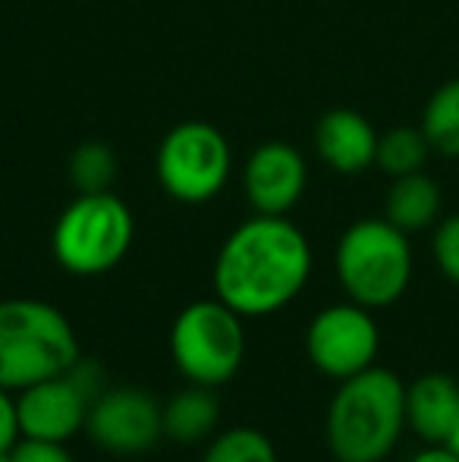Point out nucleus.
I'll list each match as a JSON object with an SVG mask.
<instances>
[{"instance_id":"nucleus-1","label":"nucleus","mask_w":459,"mask_h":462,"mask_svg":"<svg viewBox=\"0 0 459 462\" xmlns=\"http://www.w3.org/2000/svg\"><path fill=\"white\" fill-rule=\"evenodd\" d=\"M312 245L289 217L255 214L224 239L211 286L243 318L287 309L312 277Z\"/></svg>"},{"instance_id":"nucleus-2","label":"nucleus","mask_w":459,"mask_h":462,"mask_svg":"<svg viewBox=\"0 0 459 462\" xmlns=\"http://www.w3.org/2000/svg\"><path fill=\"white\" fill-rule=\"evenodd\" d=\"M406 431V383L372 365L340 381L325 415V440L337 462H384Z\"/></svg>"},{"instance_id":"nucleus-3","label":"nucleus","mask_w":459,"mask_h":462,"mask_svg":"<svg viewBox=\"0 0 459 462\" xmlns=\"http://www.w3.org/2000/svg\"><path fill=\"white\" fill-rule=\"evenodd\" d=\"M82 359L73 321L41 299H0V387L19 393Z\"/></svg>"},{"instance_id":"nucleus-4","label":"nucleus","mask_w":459,"mask_h":462,"mask_svg":"<svg viewBox=\"0 0 459 462\" xmlns=\"http://www.w3.org/2000/svg\"><path fill=\"white\" fill-rule=\"evenodd\" d=\"M334 271L349 302L365 309H390L406 296L416 271L412 245L387 217H362L349 224L334 252Z\"/></svg>"},{"instance_id":"nucleus-5","label":"nucleus","mask_w":459,"mask_h":462,"mask_svg":"<svg viewBox=\"0 0 459 462\" xmlns=\"http://www.w3.org/2000/svg\"><path fill=\"white\" fill-rule=\"evenodd\" d=\"M135 236L129 205L107 192H79L60 211L50 233L54 262L73 277H98L126 258Z\"/></svg>"},{"instance_id":"nucleus-6","label":"nucleus","mask_w":459,"mask_h":462,"mask_svg":"<svg viewBox=\"0 0 459 462\" xmlns=\"http://www.w3.org/2000/svg\"><path fill=\"white\" fill-rule=\"evenodd\" d=\"M245 318L221 299L189 302L170 328V359L186 383L224 387L245 362Z\"/></svg>"},{"instance_id":"nucleus-7","label":"nucleus","mask_w":459,"mask_h":462,"mask_svg":"<svg viewBox=\"0 0 459 462\" xmlns=\"http://www.w3.org/2000/svg\"><path fill=\"white\" fill-rule=\"evenodd\" d=\"M158 183L173 201L205 205L230 180V142L211 123L186 120L164 135L158 148Z\"/></svg>"},{"instance_id":"nucleus-8","label":"nucleus","mask_w":459,"mask_h":462,"mask_svg":"<svg viewBox=\"0 0 459 462\" xmlns=\"http://www.w3.org/2000/svg\"><path fill=\"white\" fill-rule=\"evenodd\" d=\"M101 390L105 387H101V374H95V365H86L79 359L63 374H54L13 393L16 396L19 438L69 444L76 434L86 431L88 409Z\"/></svg>"},{"instance_id":"nucleus-9","label":"nucleus","mask_w":459,"mask_h":462,"mask_svg":"<svg viewBox=\"0 0 459 462\" xmlns=\"http://www.w3.org/2000/svg\"><path fill=\"white\" fill-rule=\"evenodd\" d=\"M381 353V328L372 309L359 302H337L321 309L306 328V356L318 374L346 381L372 368Z\"/></svg>"},{"instance_id":"nucleus-10","label":"nucleus","mask_w":459,"mask_h":462,"mask_svg":"<svg viewBox=\"0 0 459 462\" xmlns=\"http://www.w3.org/2000/svg\"><path fill=\"white\" fill-rule=\"evenodd\" d=\"M86 434L114 457H142L164 440V406L142 387H105L92 400Z\"/></svg>"},{"instance_id":"nucleus-11","label":"nucleus","mask_w":459,"mask_h":462,"mask_svg":"<svg viewBox=\"0 0 459 462\" xmlns=\"http://www.w3.org/2000/svg\"><path fill=\"white\" fill-rule=\"evenodd\" d=\"M308 186L306 158L289 142H264L243 167V192L255 214L287 217Z\"/></svg>"},{"instance_id":"nucleus-12","label":"nucleus","mask_w":459,"mask_h":462,"mask_svg":"<svg viewBox=\"0 0 459 462\" xmlns=\"http://www.w3.org/2000/svg\"><path fill=\"white\" fill-rule=\"evenodd\" d=\"M378 135L368 116L353 107H334L315 123V154L331 167L334 173H362L374 167Z\"/></svg>"},{"instance_id":"nucleus-13","label":"nucleus","mask_w":459,"mask_h":462,"mask_svg":"<svg viewBox=\"0 0 459 462\" xmlns=\"http://www.w3.org/2000/svg\"><path fill=\"white\" fill-rule=\"evenodd\" d=\"M459 425V383L450 374L428 371L406 383V431L422 444H447Z\"/></svg>"},{"instance_id":"nucleus-14","label":"nucleus","mask_w":459,"mask_h":462,"mask_svg":"<svg viewBox=\"0 0 459 462\" xmlns=\"http://www.w3.org/2000/svg\"><path fill=\"white\" fill-rule=\"evenodd\" d=\"M217 421H221V396L215 387L186 383L164 402V438L179 447L211 440Z\"/></svg>"},{"instance_id":"nucleus-15","label":"nucleus","mask_w":459,"mask_h":462,"mask_svg":"<svg viewBox=\"0 0 459 462\" xmlns=\"http://www.w3.org/2000/svg\"><path fill=\"white\" fill-rule=\"evenodd\" d=\"M441 211H444L441 186L425 171L397 177L390 183V189H387L384 217L390 220L393 226H399L406 236L422 233V230H435V224L441 220Z\"/></svg>"},{"instance_id":"nucleus-16","label":"nucleus","mask_w":459,"mask_h":462,"mask_svg":"<svg viewBox=\"0 0 459 462\" xmlns=\"http://www.w3.org/2000/svg\"><path fill=\"white\" fill-rule=\"evenodd\" d=\"M418 126H422L431 152L447 161H459V76L431 92Z\"/></svg>"},{"instance_id":"nucleus-17","label":"nucleus","mask_w":459,"mask_h":462,"mask_svg":"<svg viewBox=\"0 0 459 462\" xmlns=\"http://www.w3.org/2000/svg\"><path fill=\"white\" fill-rule=\"evenodd\" d=\"M431 145L425 139L422 126H393L378 135V152H374V167L387 173L390 180L406 177V173L425 171L431 158Z\"/></svg>"},{"instance_id":"nucleus-18","label":"nucleus","mask_w":459,"mask_h":462,"mask_svg":"<svg viewBox=\"0 0 459 462\" xmlns=\"http://www.w3.org/2000/svg\"><path fill=\"white\" fill-rule=\"evenodd\" d=\"M202 462H280V457L264 431L236 425L208 440Z\"/></svg>"},{"instance_id":"nucleus-19","label":"nucleus","mask_w":459,"mask_h":462,"mask_svg":"<svg viewBox=\"0 0 459 462\" xmlns=\"http://www.w3.org/2000/svg\"><path fill=\"white\" fill-rule=\"evenodd\" d=\"M116 152L107 142H82L69 154V183L79 192H107L116 180Z\"/></svg>"},{"instance_id":"nucleus-20","label":"nucleus","mask_w":459,"mask_h":462,"mask_svg":"<svg viewBox=\"0 0 459 462\" xmlns=\"http://www.w3.org/2000/svg\"><path fill=\"white\" fill-rule=\"evenodd\" d=\"M431 258H435L437 271L459 286V211L447 214L435 224L431 233Z\"/></svg>"},{"instance_id":"nucleus-21","label":"nucleus","mask_w":459,"mask_h":462,"mask_svg":"<svg viewBox=\"0 0 459 462\" xmlns=\"http://www.w3.org/2000/svg\"><path fill=\"white\" fill-rule=\"evenodd\" d=\"M10 462H76V457L60 440L19 438L10 447Z\"/></svg>"},{"instance_id":"nucleus-22","label":"nucleus","mask_w":459,"mask_h":462,"mask_svg":"<svg viewBox=\"0 0 459 462\" xmlns=\"http://www.w3.org/2000/svg\"><path fill=\"white\" fill-rule=\"evenodd\" d=\"M19 440V421H16V396L0 387V457L10 453V447Z\"/></svg>"},{"instance_id":"nucleus-23","label":"nucleus","mask_w":459,"mask_h":462,"mask_svg":"<svg viewBox=\"0 0 459 462\" xmlns=\"http://www.w3.org/2000/svg\"><path fill=\"white\" fill-rule=\"evenodd\" d=\"M409 462H459V453L450 444H425Z\"/></svg>"},{"instance_id":"nucleus-24","label":"nucleus","mask_w":459,"mask_h":462,"mask_svg":"<svg viewBox=\"0 0 459 462\" xmlns=\"http://www.w3.org/2000/svg\"><path fill=\"white\" fill-rule=\"evenodd\" d=\"M447 444H450V447H454V450L459 453V425H456V431H454V438H450V440H447Z\"/></svg>"}]
</instances>
